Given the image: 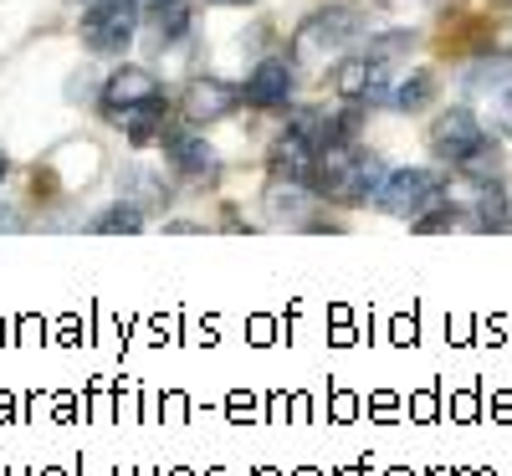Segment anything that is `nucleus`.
<instances>
[{
    "mask_svg": "<svg viewBox=\"0 0 512 476\" xmlns=\"http://www.w3.org/2000/svg\"><path fill=\"white\" fill-rule=\"evenodd\" d=\"M384 159H374V154H359V149H323L318 154V175H313V185H318V195H328V200H338V205H359V200H369L379 185H384Z\"/></svg>",
    "mask_w": 512,
    "mask_h": 476,
    "instance_id": "nucleus-1",
    "label": "nucleus"
},
{
    "mask_svg": "<svg viewBox=\"0 0 512 476\" xmlns=\"http://www.w3.org/2000/svg\"><path fill=\"white\" fill-rule=\"evenodd\" d=\"M364 36V16L354 6H328L318 16H308L292 36V62H308V67H323L328 57L349 52L354 41Z\"/></svg>",
    "mask_w": 512,
    "mask_h": 476,
    "instance_id": "nucleus-2",
    "label": "nucleus"
},
{
    "mask_svg": "<svg viewBox=\"0 0 512 476\" xmlns=\"http://www.w3.org/2000/svg\"><path fill=\"white\" fill-rule=\"evenodd\" d=\"M374 200H379L384 215L415 221L425 205L441 200V175H436V169H395V175H384V185L374 190Z\"/></svg>",
    "mask_w": 512,
    "mask_h": 476,
    "instance_id": "nucleus-3",
    "label": "nucleus"
},
{
    "mask_svg": "<svg viewBox=\"0 0 512 476\" xmlns=\"http://www.w3.org/2000/svg\"><path fill=\"white\" fill-rule=\"evenodd\" d=\"M139 26V0H93L88 21H82V41L93 52H123Z\"/></svg>",
    "mask_w": 512,
    "mask_h": 476,
    "instance_id": "nucleus-4",
    "label": "nucleus"
},
{
    "mask_svg": "<svg viewBox=\"0 0 512 476\" xmlns=\"http://www.w3.org/2000/svg\"><path fill=\"white\" fill-rule=\"evenodd\" d=\"M482 139H487L482 123L466 113V108H451V113L436 118V128H431V149H436V159H446V164H461Z\"/></svg>",
    "mask_w": 512,
    "mask_h": 476,
    "instance_id": "nucleus-5",
    "label": "nucleus"
},
{
    "mask_svg": "<svg viewBox=\"0 0 512 476\" xmlns=\"http://www.w3.org/2000/svg\"><path fill=\"white\" fill-rule=\"evenodd\" d=\"M236 103H241V93L231 88V82H221V77H195L190 88H185V118L190 123H216Z\"/></svg>",
    "mask_w": 512,
    "mask_h": 476,
    "instance_id": "nucleus-6",
    "label": "nucleus"
},
{
    "mask_svg": "<svg viewBox=\"0 0 512 476\" xmlns=\"http://www.w3.org/2000/svg\"><path fill=\"white\" fill-rule=\"evenodd\" d=\"M159 98V77L144 72V67H123L103 82V108L118 118L123 108H139V103H154Z\"/></svg>",
    "mask_w": 512,
    "mask_h": 476,
    "instance_id": "nucleus-7",
    "label": "nucleus"
},
{
    "mask_svg": "<svg viewBox=\"0 0 512 476\" xmlns=\"http://www.w3.org/2000/svg\"><path fill=\"white\" fill-rule=\"evenodd\" d=\"M272 169H277V180H313L318 175V144H308L297 128H287V134L272 144Z\"/></svg>",
    "mask_w": 512,
    "mask_h": 476,
    "instance_id": "nucleus-8",
    "label": "nucleus"
},
{
    "mask_svg": "<svg viewBox=\"0 0 512 476\" xmlns=\"http://www.w3.org/2000/svg\"><path fill=\"white\" fill-rule=\"evenodd\" d=\"M251 108H282L287 98H292V67L287 62H262L251 77H246V93H241Z\"/></svg>",
    "mask_w": 512,
    "mask_h": 476,
    "instance_id": "nucleus-9",
    "label": "nucleus"
},
{
    "mask_svg": "<svg viewBox=\"0 0 512 476\" xmlns=\"http://www.w3.org/2000/svg\"><path fill=\"white\" fill-rule=\"evenodd\" d=\"M169 159H175L190 180H216L221 175L216 149H210L205 139H195V134H175V139H169Z\"/></svg>",
    "mask_w": 512,
    "mask_h": 476,
    "instance_id": "nucleus-10",
    "label": "nucleus"
},
{
    "mask_svg": "<svg viewBox=\"0 0 512 476\" xmlns=\"http://www.w3.org/2000/svg\"><path fill=\"white\" fill-rule=\"evenodd\" d=\"M118 123H123V134L134 139V144H149V139H159V134H164V98H154V103H139V108H123V113H118Z\"/></svg>",
    "mask_w": 512,
    "mask_h": 476,
    "instance_id": "nucleus-11",
    "label": "nucleus"
},
{
    "mask_svg": "<svg viewBox=\"0 0 512 476\" xmlns=\"http://www.w3.org/2000/svg\"><path fill=\"white\" fill-rule=\"evenodd\" d=\"M267 200H272V215H277V221H287V226H308V205H313V200H308V190L297 185V180H287V185L277 180Z\"/></svg>",
    "mask_w": 512,
    "mask_h": 476,
    "instance_id": "nucleus-12",
    "label": "nucleus"
},
{
    "mask_svg": "<svg viewBox=\"0 0 512 476\" xmlns=\"http://www.w3.org/2000/svg\"><path fill=\"white\" fill-rule=\"evenodd\" d=\"M456 169H461L466 180H477V185H492V180H502V149H497L492 139H482V144L466 154Z\"/></svg>",
    "mask_w": 512,
    "mask_h": 476,
    "instance_id": "nucleus-13",
    "label": "nucleus"
},
{
    "mask_svg": "<svg viewBox=\"0 0 512 476\" xmlns=\"http://www.w3.org/2000/svg\"><path fill=\"white\" fill-rule=\"evenodd\" d=\"M369 88H374V57H354L338 67V93L354 98V103H369Z\"/></svg>",
    "mask_w": 512,
    "mask_h": 476,
    "instance_id": "nucleus-14",
    "label": "nucleus"
},
{
    "mask_svg": "<svg viewBox=\"0 0 512 476\" xmlns=\"http://www.w3.org/2000/svg\"><path fill=\"white\" fill-rule=\"evenodd\" d=\"M431 98H436V77H431V72H410V77L400 82V88L390 93V103H395V108H405V113H410V108H425Z\"/></svg>",
    "mask_w": 512,
    "mask_h": 476,
    "instance_id": "nucleus-15",
    "label": "nucleus"
},
{
    "mask_svg": "<svg viewBox=\"0 0 512 476\" xmlns=\"http://www.w3.org/2000/svg\"><path fill=\"white\" fill-rule=\"evenodd\" d=\"M154 31H159V41H180L190 31V6L185 0H159L154 6Z\"/></svg>",
    "mask_w": 512,
    "mask_h": 476,
    "instance_id": "nucleus-16",
    "label": "nucleus"
},
{
    "mask_svg": "<svg viewBox=\"0 0 512 476\" xmlns=\"http://www.w3.org/2000/svg\"><path fill=\"white\" fill-rule=\"evenodd\" d=\"M477 221H482V226H502V221H507V195H502L497 185H487V190H482Z\"/></svg>",
    "mask_w": 512,
    "mask_h": 476,
    "instance_id": "nucleus-17",
    "label": "nucleus"
},
{
    "mask_svg": "<svg viewBox=\"0 0 512 476\" xmlns=\"http://www.w3.org/2000/svg\"><path fill=\"white\" fill-rule=\"evenodd\" d=\"M98 231H139V210H128V205L108 210L103 221H98Z\"/></svg>",
    "mask_w": 512,
    "mask_h": 476,
    "instance_id": "nucleus-18",
    "label": "nucleus"
},
{
    "mask_svg": "<svg viewBox=\"0 0 512 476\" xmlns=\"http://www.w3.org/2000/svg\"><path fill=\"white\" fill-rule=\"evenodd\" d=\"M502 123H507V128H512V88H507V93H502Z\"/></svg>",
    "mask_w": 512,
    "mask_h": 476,
    "instance_id": "nucleus-19",
    "label": "nucleus"
},
{
    "mask_svg": "<svg viewBox=\"0 0 512 476\" xmlns=\"http://www.w3.org/2000/svg\"><path fill=\"white\" fill-rule=\"evenodd\" d=\"M221 6H246V0H221Z\"/></svg>",
    "mask_w": 512,
    "mask_h": 476,
    "instance_id": "nucleus-20",
    "label": "nucleus"
},
{
    "mask_svg": "<svg viewBox=\"0 0 512 476\" xmlns=\"http://www.w3.org/2000/svg\"><path fill=\"white\" fill-rule=\"evenodd\" d=\"M0 180H6V159H0Z\"/></svg>",
    "mask_w": 512,
    "mask_h": 476,
    "instance_id": "nucleus-21",
    "label": "nucleus"
},
{
    "mask_svg": "<svg viewBox=\"0 0 512 476\" xmlns=\"http://www.w3.org/2000/svg\"><path fill=\"white\" fill-rule=\"evenodd\" d=\"M149 6H159V0H149Z\"/></svg>",
    "mask_w": 512,
    "mask_h": 476,
    "instance_id": "nucleus-22",
    "label": "nucleus"
}]
</instances>
